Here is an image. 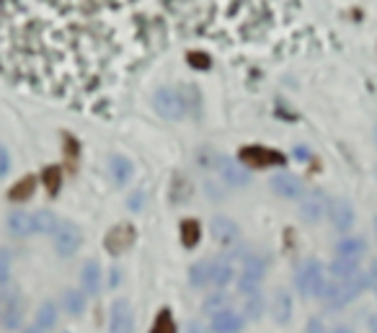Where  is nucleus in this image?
Returning a JSON list of instances; mask_svg holds the SVG:
<instances>
[{
	"instance_id": "obj_31",
	"label": "nucleus",
	"mask_w": 377,
	"mask_h": 333,
	"mask_svg": "<svg viewBox=\"0 0 377 333\" xmlns=\"http://www.w3.org/2000/svg\"><path fill=\"white\" fill-rule=\"evenodd\" d=\"M261 312H264V297H261L259 292L248 295V300H246V318H251V321H259Z\"/></svg>"
},
{
	"instance_id": "obj_14",
	"label": "nucleus",
	"mask_w": 377,
	"mask_h": 333,
	"mask_svg": "<svg viewBox=\"0 0 377 333\" xmlns=\"http://www.w3.org/2000/svg\"><path fill=\"white\" fill-rule=\"evenodd\" d=\"M217 168L222 173V181L227 186H236V189H243L248 181H251V173H248L246 165H240L236 161H227V158H220L217 161Z\"/></svg>"
},
{
	"instance_id": "obj_23",
	"label": "nucleus",
	"mask_w": 377,
	"mask_h": 333,
	"mask_svg": "<svg viewBox=\"0 0 377 333\" xmlns=\"http://www.w3.org/2000/svg\"><path fill=\"white\" fill-rule=\"evenodd\" d=\"M34 192H36V179L26 176V179L13 183L11 192H8V199H11V202H29L34 196Z\"/></svg>"
},
{
	"instance_id": "obj_32",
	"label": "nucleus",
	"mask_w": 377,
	"mask_h": 333,
	"mask_svg": "<svg viewBox=\"0 0 377 333\" xmlns=\"http://www.w3.org/2000/svg\"><path fill=\"white\" fill-rule=\"evenodd\" d=\"M42 179H44V186L49 189V194H57V192H60V181H62V173H60V168H57V165H49V168H44Z\"/></svg>"
},
{
	"instance_id": "obj_25",
	"label": "nucleus",
	"mask_w": 377,
	"mask_h": 333,
	"mask_svg": "<svg viewBox=\"0 0 377 333\" xmlns=\"http://www.w3.org/2000/svg\"><path fill=\"white\" fill-rule=\"evenodd\" d=\"M331 274H334L336 279H349V277L359 274V261H356V258L336 256V261L331 264Z\"/></svg>"
},
{
	"instance_id": "obj_22",
	"label": "nucleus",
	"mask_w": 377,
	"mask_h": 333,
	"mask_svg": "<svg viewBox=\"0 0 377 333\" xmlns=\"http://www.w3.org/2000/svg\"><path fill=\"white\" fill-rule=\"evenodd\" d=\"M86 292L83 290H65L62 292V308L67 315H83L86 310Z\"/></svg>"
},
{
	"instance_id": "obj_8",
	"label": "nucleus",
	"mask_w": 377,
	"mask_h": 333,
	"mask_svg": "<svg viewBox=\"0 0 377 333\" xmlns=\"http://www.w3.org/2000/svg\"><path fill=\"white\" fill-rule=\"evenodd\" d=\"M328 212V199H325V194L321 189H315V192H308L302 194V202H300V217L308 222V225H315V222H321V217Z\"/></svg>"
},
{
	"instance_id": "obj_1",
	"label": "nucleus",
	"mask_w": 377,
	"mask_h": 333,
	"mask_svg": "<svg viewBox=\"0 0 377 333\" xmlns=\"http://www.w3.org/2000/svg\"><path fill=\"white\" fill-rule=\"evenodd\" d=\"M367 287H369V277H365V274H354L349 279H336L325 287L323 300L331 310H339V308H346L352 300H356Z\"/></svg>"
},
{
	"instance_id": "obj_5",
	"label": "nucleus",
	"mask_w": 377,
	"mask_h": 333,
	"mask_svg": "<svg viewBox=\"0 0 377 333\" xmlns=\"http://www.w3.org/2000/svg\"><path fill=\"white\" fill-rule=\"evenodd\" d=\"M137 240V230L132 222H117L114 227H108L106 236H104V248L111 256H122L127 253Z\"/></svg>"
},
{
	"instance_id": "obj_3",
	"label": "nucleus",
	"mask_w": 377,
	"mask_h": 333,
	"mask_svg": "<svg viewBox=\"0 0 377 333\" xmlns=\"http://www.w3.org/2000/svg\"><path fill=\"white\" fill-rule=\"evenodd\" d=\"M325 287H328V282H325V271L321 266V261H305L297 271V290L305 295V297H323Z\"/></svg>"
},
{
	"instance_id": "obj_7",
	"label": "nucleus",
	"mask_w": 377,
	"mask_h": 333,
	"mask_svg": "<svg viewBox=\"0 0 377 333\" xmlns=\"http://www.w3.org/2000/svg\"><path fill=\"white\" fill-rule=\"evenodd\" d=\"M240 161L253 165V168H271V165H284L287 158L279 150H271V148H261V145H251L240 150Z\"/></svg>"
},
{
	"instance_id": "obj_15",
	"label": "nucleus",
	"mask_w": 377,
	"mask_h": 333,
	"mask_svg": "<svg viewBox=\"0 0 377 333\" xmlns=\"http://www.w3.org/2000/svg\"><path fill=\"white\" fill-rule=\"evenodd\" d=\"M192 196H194V183L189 181L183 173H173L171 183H168V199H171V205L181 207L186 205Z\"/></svg>"
},
{
	"instance_id": "obj_36",
	"label": "nucleus",
	"mask_w": 377,
	"mask_h": 333,
	"mask_svg": "<svg viewBox=\"0 0 377 333\" xmlns=\"http://www.w3.org/2000/svg\"><path fill=\"white\" fill-rule=\"evenodd\" d=\"M369 282H372V287H375V292H377V261L372 264V271H369Z\"/></svg>"
},
{
	"instance_id": "obj_10",
	"label": "nucleus",
	"mask_w": 377,
	"mask_h": 333,
	"mask_svg": "<svg viewBox=\"0 0 377 333\" xmlns=\"http://www.w3.org/2000/svg\"><path fill=\"white\" fill-rule=\"evenodd\" d=\"M328 217H331V225L339 230V233H346L349 227L354 225V207L349 205L346 199H328Z\"/></svg>"
},
{
	"instance_id": "obj_34",
	"label": "nucleus",
	"mask_w": 377,
	"mask_h": 333,
	"mask_svg": "<svg viewBox=\"0 0 377 333\" xmlns=\"http://www.w3.org/2000/svg\"><path fill=\"white\" fill-rule=\"evenodd\" d=\"M222 302H225V297H222V295H217V297H212V300H207L205 310H207V312L212 310V315H215L217 310H225V308H220V305H222Z\"/></svg>"
},
{
	"instance_id": "obj_4",
	"label": "nucleus",
	"mask_w": 377,
	"mask_h": 333,
	"mask_svg": "<svg viewBox=\"0 0 377 333\" xmlns=\"http://www.w3.org/2000/svg\"><path fill=\"white\" fill-rule=\"evenodd\" d=\"M54 251L60 253V256H76L80 246H83V230L76 225V222H70V220H60L57 227H54Z\"/></svg>"
},
{
	"instance_id": "obj_11",
	"label": "nucleus",
	"mask_w": 377,
	"mask_h": 333,
	"mask_svg": "<svg viewBox=\"0 0 377 333\" xmlns=\"http://www.w3.org/2000/svg\"><path fill=\"white\" fill-rule=\"evenodd\" d=\"M271 192L282 196V199H300L305 189H302V181L297 176H292V173H277V176H271Z\"/></svg>"
},
{
	"instance_id": "obj_41",
	"label": "nucleus",
	"mask_w": 377,
	"mask_h": 333,
	"mask_svg": "<svg viewBox=\"0 0 377 333\" xmlns=\"http://www.w3.org/2000/svg\"><path fill=\"white\" fill-rule=\"evenodd\" d=\"M375 230H377V217H375Z\"/></svg>"
},
{
	"instance_id": "obj_28",
	"label": "nucleus",
	"mask_w": 377,
	"mask_h": 333,
	"mask_svg": "<svg viewBox=\"0 0 377 333\" xmlns=\"http://www.w3.org/2000/svg\"><path fill=\"white\" fill-rule=\"evenodd\" d=\"M202 238V225L196 220H183L181 222V243L183 248H194Z\"/></svg>"
},
{
	"instance_id": "obj_39",
	"label": "nucleus",
	"mask_w": 377,
	"mask_h": 333,
	"mask_svg": "<svg viewBox=\"0 0 377 333\" xmlns=\"http://www.w3.org/2000/svg\"><path fill=\"white\" fill-rule=\"evenodd\" d=\"M331 333H354V331H349V328H334Z\"/></svg>"
},
{
	"instance_id": "obj_17",
	"label": "nucleus",
	"mask_w": 377,
	"mask_h": 333,
	"mask_svg": "<svg viewBox=\"0 0 377 333\" xmlns=\"http://www.w3.org/2000/svg\"><path fill=\"white\" fill-rule=\"evenodd\" d=\"M101 282H104V274H101V266L98 261H86L83 269H80V287L86 295H98L101 292Z\"/></svg>"
},
{
	"instance_id": "obj_35",
	"label": "nucleus",
	"mask_w": 377,
	"mask_h": 333,
	"mask_svg": "<svg viewBox=\"0 0 377 333\" xmlns=\"http://www.w3.org/2000/svg\"><path fill=\"white\" fill-rule=\"evenodd\" d=\"M8 168H11V161H8V150L0 145V179L8 173Z\"/></svg>"
},
{
	"instance_id": "obj_6",
	"label": "nucleus",
	"mask_w": 377,
	"mask_h": 333,
	"mask_svg": "<svg viewBox=\"0 0 377 333\" xmlns=\"http://www.w3.org/2000/svg\"><path fill=\"white\" fill-rule=\"evenodd\" d=\"M23 321V300H21V292L11 287V290L3 295V308H0V323L3 328L8 331H16Z\"/></svg>"
},
{
	"instance_id": "obj_19",
	"label": "nucleus",
	"mask_w": 377,
	"mask_h": 333,
	"mask_svg": "<svg viewBox=\"0 0 377 333\" xmlns=\"http://www.w3.org/2000/svg\"><path fill=\"white\" fill-rule=\"evenodd\" d=\"M8 233L13 238H26L34 233V217L23 209H13L8 215Z\"/></svg>"
},
{
	"instance_id": "obj_40",
	"label": "nucleus",
	"mask_w": 377,
	"mask_h": 333,
	"mask_svg": "<svg viewBox=\"0 0 377 333\" xmlns=\"http://www.w3.org/2000/svg\"><path fill=\"white\" fill-rule=\"evenodd\" d=\"M375 140H377V127H375Z\"/></svg>"
},
{
	"instance_id": "obj_27",
	"label": "nucleus",
	"mask_w": 377,
	"mask_h": 333,
	"mask_svg": "<svg viewBox=\"0 0 377 333\" xmlns=\"http://www.w3.org/2000/svg\"><path fill=\"white\" fill-rule=\"evenodd\" d=\"M36 325L44 328V331H49V328L57 325V305H54V302L47 300L39 305V310H36Z\"/></svg>"
},
{
	"instance_id": "obj_38",
	"label": "nucleus",
	"mask_w": 377,
	"mask_h": 333,
	"mask_svg": "<svg viewBox=\"0 0 377 333\" xmlns=\"http://www.w3.org/2000/svg\"><path fill=\"white\" fill-rule=\"evenodd\" d=\"M369 331L377 333V315H375V318H372V321H369Z\"/></svg>"
},
{
	"instance_id": "obj_26",
	"label": "nucleus",
	"mask_w": 377,
	"mask_h": 333,
	"mask_svg": "<svg viewBox=\"0 0 377 333\" xmlns=\"http://www.w3.org/2000/svg\"><path fill=\"white\" fill-rule=\"evenodd\" d=\"M34 233H44V236H49L54 233V227H57V217H54L52 209H39V212H34Z\"/></svg>"
},
{
	"instance_id": "obj_13",
	"label": "nucleus",
	"mask_w": 377,
	"mask_h": 333,
	"mask_svg": "<svg viewBox=\"0 0 377 333\" xmlns=\"http://www.w3.org/2000/svg\"><path fill=\"white\" fill-rule=\"evenodd\" d=\"M209 328H212V333H240L246 328V318L238 315L236 310L225 308V310H217L215 315H212Z\"/></svg>"
},
{
	"instance_id": "obj_30",
	"label": "nucleus",
	"mask_w": 377,
	"mask_h": 333,
	"mask_svg": "<svg viewBox=\"0 0 377 333\" xmlns=\"http://www.w3.org/2000/svg\"><path fill=\"white\" fill-rule=\"evenodd\" d=\"M150 333H176V321H173V312L168 308H163L158 315H155V323H152Z\"/></svg>"
},
{
	"instance_id": "obj_9",
	"label": "nucleus",
	"mask_w": 377,
	"mask_h": 333,
	"mask_svg": "<svg viewBox=\"0 0 377 333\" xmlns=\"http://www.w3.org/2000/svg\"><path fill=\"white\" fill-rule=\"evenodd\" d=\"M108 333H135V312L130 302L117 300L108 312Z\"/></svg>"
},
{
	"instance_id": "obj_33",
	"label": "nucleus",
	"mask_w": 377,
	"mask_h": 333,
	"mask_svg": "<svg viewBox=\"0 0 377 333\" xmlns=\"http://www.w3.org/2000/svg\"><path fill=\"white\" fill-rule=\"evenodd\" d=\"M11 277V253L0 248V284H5Z\"/></svg>"
},
{
	"instance_id": "obj_37",
	"label": "nucleus",
	"mask_w": 377,
	"mask_h": 333,
	"mask_svg": "<svg viewBox=\"0 0 377 333\" xmlns=\"http://www.w3.org/2000/svg\"><path fill=\"white\" fill-rule=\"evenodd\" d=\"M23 333H47V331H44V328H39V325L34 323V325H29V328H23Z\"/></svg>"
},
{
	"instance_id": "obj_29",
	"label": "nucleus",
	"mask_w": 377,
	"mask_h": 333,
	"mask_svg": "<svg viewBox=\"0 0 377 333\" xmlns=\"http://www.w3.org/2000/svg\"><path fill=\"white\" fill-rule=\"evenodd\" d=\"M189 284L192 287H207L209 284V261H196L189 269Z\"/></svg>"
},
{
	"instance_id": "obj_2",
	"label": "nucleus",
	"mask_w": 377,
	"mask_h": 333,
	"mask_svg": "<svg viewBox=\"0 0 377 333\" xmlns=\"http://www.w3.org/2000/svg\"><path fill=\"white\" fill-rule=\"evenodd\" d=\"M152 106L158 111L161 119H168V122H181L186 117V98L181 96L179 88L163 86L152 93Z\"/></svg>"
},
{
	"instance_id": "obj_16",
	"label": "nucleus",
	"mask_w": 377,
	"mask_h": 333,
	"mask_svg": "<svg viewBox=\"0 0 377 333\" xmlns=\"http://www.w3.org/2000/svg\"><path fill=\"white\" fill-rule=\"evenodd\" d=\"M292 295L284 287L274 292V297H271V318L279 323V325H287L292 321Z\"/></svg>"
},
{
	"instance_id": "obj_20",
	"label": "nucleus",
	"mask_w": 377,
	"mask_h": 333,
	"mask_svg": "<svg viewBox=\"0 0 377 333\" xmlns=\"http://www.w3.org/2000/svg\"><path fill=\"white\" fill-rule=\"evenodd\" d=\"M233 279V264L230 261H209V284L222 290Z\"/></svg>"
},
{
	"instance_id": "obj_21",
	"label": "nucleus",
	"mask_w": 377,
	"mask_h": 333,
	"mask_svg": "<svg viewBox=\"0 0 377 333\" xmlns=\"http://www.w3.org/2000/svg\"><path fill=\"white\" fill-rule=\"evenodd\" d=\"M367 251V243L362 240V238H344L341 243H336V256L341 258H359L365 256Z\"/></svg>"
},
{
	"instance_id": "obj_12",
	"label": "nucleus",
	"mask_w": 377,
	"mask_h": 333,
	"mask_svg": "<svg viewBox=\"0 0 377 333\" xmlns=\"http://www.w3.org/2000/svg\"><path fill=\"white\" fill-rule=\"evenodd\" d=\"M212 238H215L220 246H236L238 240H240V227H238L236 220H230V217H215L212 220Z\"/></svg>"
},
{
	"instance_id": "obj_24",
	"label": "nucleus",
	"mask_w": 377,
	"mask_h": 333,
	"mask_svg": "<svg viewBox=\"0 0 377 333\" xmlns=\"http://www.w3.org/2000/svg\"><path fill=\"white\" fill-rule=\"evenodd\" d=\"M243 274L251 277V279H264V274H266V258L261 256V253H248L243 256Z\"/></svg>"
},
{
	"instance_id": "obj_18",
	"label": "nucleus",
	"mask_w": 377,
	"mask_h": 333,
	"mask_svg": "<svg viewBox=\"0 0 377 333\" xmlns=\"http://www.w3.org/2000/svg\"><path fill=\"white\" fill-rule=\"evenodd\" d=\"M108 173H111V179L117 186H127L132 181V176H135V165H132L130 158H124V155H114L111 161H108Z\"/></svg>"
}]
</instances>
